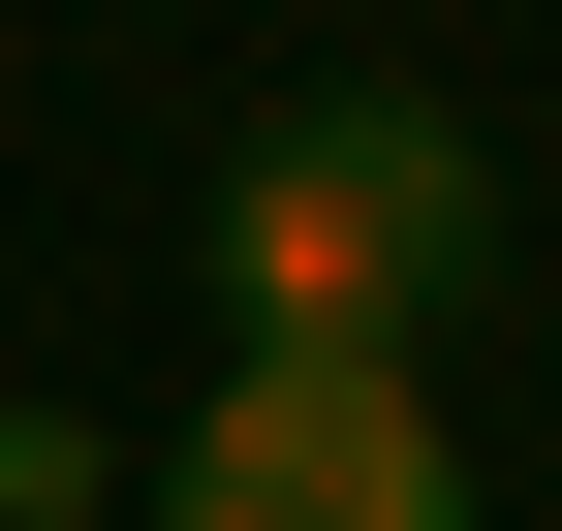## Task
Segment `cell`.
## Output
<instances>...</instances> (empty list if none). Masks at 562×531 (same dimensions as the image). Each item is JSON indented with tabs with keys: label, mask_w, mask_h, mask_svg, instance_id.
<instances>
[{
	"label": "cell",
	"mask_w": 562,
	"mask_h": 531,
	"mask_svg": "<svg viewBox=\"0 0 562 531\" xmlns=\"http://www.w3.org/2000/svg\"><path fill=\"white\" fill-rule=\"evenodd\" d=\"M157 531H469V438H438V375L220 344V407L157 438Z\"/></svg>",
	"instance_id": "cell-2"
},
{
	"label": "cell",
	"mask_w": 562,
	"mask_h": 531,
	"mask_svg": "<svg viewBox=\"0 0 562 531\" xmlns=\"http://www.w3.org/2000/svg\"><path fill=\"white\" fill-rule=\"evenodd\" d=\"M94 500H125V438H94V407H32V375H0V531H94Z\"/></svg>",
	"instance_id": "cell-3"
},
{
	"label": "cell",
	"mask_w": 562,
	"mask_h": 531,
	"mask_svg": "<svg viewBox=\"0 0 562 531\" xmlns=\"http://www.w3.org/2000/svg\"><path fill=\"white\" fill-rule=\"evenodd\" d=\"M188 282H220V344L438 375V313H501V157H469V94H406V63L281 94L250 157L188 188Z\"/></svg>",
	"instance_id": "cell-1"
}]
</instances>
